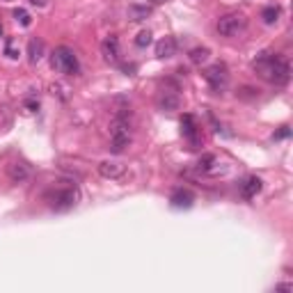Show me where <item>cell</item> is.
Here are the masks:
<instances>
[{
    "label": "cell",
    "mask_w": 293,
    "mask_h": 293,
    "mask_svg": "<svg viewBox=\"0 0 293 293\" xmlns=\"http://www.w3.org/2000/svg\"><path fill=\"white\" fill-rule=\"evenodd\" d=\"M254 69H257L266 80L275 82V85H286L288 78H291L288 62L279 55H268V53H263L259 60H254Z\"/></svg>",
    "instance_id": "6da1fadb"
},
{
    "label": "cell",
    "mask_w": 293,
    "mask_h": 293,
    "mask_svg": "<svg viewBox=\"0 0 293 293\" xmlns=\"http://www.w3.org/2000/svg\"><path fill=\"white\" fill-rule=\"evenodd\" d=\"M51 64H53V69L67 73V76H78V73H80V62H78L76 53L67 46H60L55 53H53Z\"/></svg>",
    "instance_id": "7a4b0ae2"
},
{
    "label": "cell",
    "mask_w": 293,
    "mask_h": 293,
    "mask_svg": "<svg viewBox=\"0 0 293 293\" xmlns=\"http://www.w3.org/2000/svg\"><path fill=\"white\" fill-rule=\"evenodd\" d=\"M110 149L115 151V154H122L126 147H129L131 142V133H129V122L124 117H117L113 119V124H110Z\"/></svg>",
    "instance_id": "3957f363"
},
{
    "label": "cell",
    "mask_w": 293,
    "mask_h": 293,
    "mask_svg": "<svg viewBox=\"0 0 293 293\" xmlns=\"http://www.w3.org/2000/svg\"><path fill=\"white\" fill-rule=\"evenodd\" d=\"M218 32L222 37H234L245 28V16L243 14H225L218 19Z\"/></svg>",
    "instance_id": "277c9868"
},
{
    "label": "cell",
    "mask_w": 293,
    "mask_h": 293,
    "mask_svg": "<svg viewBox=\"0 0 293 293\" xmlns=\"http://www.w3.org/2000/svg\"><path fill=\"white\" fill-rule=\"evenodd\" d=\"M48 200H51V206L55 209V211H67V209L76 206L78 190L76 188H60V190H55Z\"/></svg>",
    "instance_id": "5b68a950"
},
{
    "label": "cell",
    "mask_w": 293,
    "mask_h": 293,
    "mask_svg": "<svg viewBox=\"0 0 293 293\" xmlns=\"http://www.w3.org/2000/svg\"><path fill=\"white\" fill-rule=\"evenodd\" d=\"M204 76L216 92H222V89L227 87V82H229V73H227L225 64H213V67H209Z\"/></svg>",
    "instance_id": "8992f818"
},
{
    "label": "cell",
    "mask_w": 293,
    "mask_h": 293,
    "mask_svg": "<svg viewBox=\"0 0 293 293\" xmlns=\"http://www.w3.org/2000/svg\"><path fill=\"white\" fill-rule=\"evenodd\" d=\"M99 174L103 179H124L126 176V167L122 163H117V160H103L99 165Z\"/></svg>",
    "instance_id": "52a82bcc"
},
{
    "label": "cell",
    "mask_w": 293,
    "mask_h": 293,
    "mask_svg": "<svg viewBox=\"0 0 293 293\" xmlns=\"http://www.w3.org/2000/svg\"><path fill=\"white\" fill-rule=\"evenodd\" d=\"M101 55L106 57V62H119V39L115 35H108L101 41Z\"/></svg>",
    "instance_id": "ba28073f"
},
{
    "label": "cell",
    "mask_w": 293,
    "mask_h": 293,
    "mask_svg": "<svg viewBox=\"0 0 293 293\" xmlns=\"http://www.w3.org/2000/svg\"><path fill=\"white\" fill-rule=\"evenodd\" d=\"M7 176H10L14 183H21L30 176V170H28L26 163H10L7 165Z\"/></svg>",
    "instance_id": "9c48e42d"
},
{
    "label": "cell",
    "mask_w": 293,
    "mask_h": 293,
    "mask_svg": "<svg viewBox=\"0 0 293 293\" xmlns=\"http://www.w3.org/2000/svg\"><path fill=\"white\" fill-rule=\"evenodd\" d=\"M259 192H261V179H259V176H250V179L243 181L241 195L245 197V200H252V197H257Z\"/></svg>",
    "instance_id": "30bf717a"
},
{
    "label": "cell",
    "mask_w": 293,
    "mask_h": 293,
    "mask_svg": "<svg viewBox=\"0 0 293 293\" xmlns=\"http://www.w3.org/2000/svg\"><path fill=\"white\" fill-rule=\"evenodd\" d=\"M181 131H183V135L190 140L192 144H200V135H197V126H195L192 115H183V117H181Z\"/></svg>",
    "instance_id": "8fae6325"
},
{
    "label": "cell",
    "mask_w": 293,
    "mask_h": 293,
    "mask_svg": "<svg viewBox=\"0 0 293 293\" xmlns=\"http://www.w3.org/2000/svg\"><path fill=\"white\" fill-rule=\"evenodd\" d=\"M170 202L174 209H190L192 202H195V195H192L190 190H183V188H181V190H176L174 195H172Z\"/></svg>",
    "instance_id": "7c38bea8"
},
{
    "label": "cell",
    "mask_w": 293,
    "mask_h": 293,
    "mask_svg": "<svg viewBox=\"0 0 293 293\" xmlns=\"http://www.w3.org/2000/svg\"><path fill=\"white\" fill-rule=\"evenodd\" d=\"M174 53H176L174 37H163V39L156 44V55H158V57H172Z\"/></svg>",
    "instance_id": "4fadbf2b"
},
{
    "label": "cell",
    "mask_w": 293,
    "mask_h": 293,
    "mask_svg": "<svg viewBox=\"0 0 293 293\" xmlns=\"http://www.w3.org/2000/svg\"><path fill=\"white\" fill-rule=\"evenodd\" d=\"M158 106L163 110H176L179 108V94L176 92H160L158 94Z\"/></svg>",
    "instance_id": "5bb4252c"
},
{
    "label": "cell",
    "mask_w": 293,
    "mask_h": 293,
    "mask_svg": "<svg viewBox=\"0 0 293 293\" xmlns=\"http://www.w3.org/2000/svg\"><path fill=\"white\" fill-rule=\"evenodd\" d=\"M41 55H44V44L39 39H30V44H28V57H30V62L32 64L39 62Z\"/></svg>",
    "instance_id": "9a60e30c"
},
{
    "label": "cell",
    "mask_w": 293,
    "mask_h": 293,
    "mask_svg": "<svg viewBox=\"0 0 293 293\" xmlns=\"http://www.w3.org/2000/svg\"><path fill=\"white\" fill-rule=\"evenodd\" d=\"M149 14H151L149 5H131L129 7V19L131 21H144Z\"/></svg>",
    "instance_id": "2e32d148"
},
{
    "label": "cell",
    "mask_w": 293,
    "mask_h": 293,
    "mask_svg": "<svg viewBox=\"0 0 293 293\" xmlns=\"http://www.w3.org/2000/svg\"><path fill=\"white\" fill-rule=\"evenodd\" d=\"M209 55H211V51H209V48H204V46L192 48V51H190V62H192V64H202V62L209 60Z\"/></svg>",
    "instance_id": "e0dca14e"
},
{
    "label": "cell",
    "mask_w": 293,
    "mask_h": 293,
    "mask_svg": "<svg viewBox=\"0 0 293 293\" xmlns=\"http://www.w3.org/2000/svg\"><path fill=\"white\" fill-rule=\"evenodd\" d=\"M261 19H263V23H268V26H273L275 21L279 19V7H275V5L266 7V10L261 12Z\"/></svg>",
    "instance_id": "ac0fdd59"
},
{
    "label": "cell",
    "mask_w": 293,
    "mask_h": 293,
    "mask_svg": "<svg viewBox=\"0 0 293 293\" xmlns=\"http://www.w3.org/2000/svg\"><path fill=\"white\" fill-rule=\"evenodd\" d=\"M14 16H16V21H19L21 26H26V28L32 23V16L28 14L26 10H14Z\"/></svg>",
    "instance_id": "d6986e66"
},
{
    "label": "cell",
    "mask_w": 293,
    "mask_h": 293,
    "mask_svg": "<svg viewBox=\"0 0 293 293\" xmlns=\"http://www.w3.org/2000/svg\"><path fill=\"white\" fill-rule=\"evenodd\" d=\"M135 44H138L140 48L149 46V44H151V32H149V30H142L138 37H135Z\"/></svg>",
    "instance_id": "ffe728a7"
},
{
    "label": "cell",
    "mask_w": 293,
    "mask_h": 293,
    "mask_svg": "<svg viewBox=\"0 0 293 293\" xmlns=\"http://www.w3.org/2000/svg\"><path fill=\"white\" fill-rule=\"evenodd\" d=\"M288 133H291V131H288V126H282V131H279V133H275L273 138L275 140H282V138H288Z\"/></svg>",
    "instance_id": "44dd1931"
},
{
    "label": "cell",
    "mask_w": 293,
    "mask_h": 293,
    "mask_svg": "<svg viewBox=\"0 0 293 293\" xmlns=\"http://www.w3.org/2000/svg\"><path fill=\"white\" fill-rule=\"evenodd\" d=\"M275 291H293L291 284H279V286H275Z\"/></svg>",
    "instance_id": "7402d4cb"
},
{
    "label": "cell",
    "mask_w": 293,
    "mask_h": 293,
    "mask_svg": "<svg viewBox=\"0 0 293 293\" xmlns=\"http://www.w3.org/2000/svg\"><path fill=\"white\" fill-rule=\"evenodd\" d=\"M30 3H32V5H37V7H44V5H46V0H30Z\"/></svg>",
    "instance_id": "603a6c76"
},
{
    "label": "cell",
    "mask_w": 293,
    "mask_h": 293,
    "mask_svg": "<svg viewBox=\"0 0 293 293\" xmlns=\"http://www.w3.org/2000/svg\"><path fill=\"white\" fill-rule=\"evenodd\" d=\"M0 37H3V26H0Z\"/></svg>",
    "instance_id": "cb8c5ba5"
}]
</instances>
